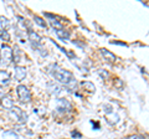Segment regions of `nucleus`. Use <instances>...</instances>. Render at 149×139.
Here are the masks:
<instances>
[{
	"label": "nucleus",
	"instance_id": "ddd939ff",
	"mask_svg": "<svg viewBox=\"0 0 149 139\" xmlns=\"http://www.w3.org/2000/svg\"><path fill=\"white\" fill-rule=\"evenodd\" d=\"M55 31H56V35H57L58 39H61V40H68V38H70V32L68 31L63 30V29H61V30H55Z\"/></svg>",
	"mask_w": 149,
	"mask_h": 139
},
{
	"label": "nucleus",
	"instance_id": "f03ea898",
	"mask_svg": "<svg viewBox=\"0 0 149 139\" xmlns=\"http://www.w3.org/2000/svg\"><path fill=\"white\" fill-rule=\"evenodd\" d=\"M16 93H17L19 99H20V102H22V103H29L31 101L30 91L27 90V87L24 85H19L16 87Z\"/></svg>",
	"mask_w": 149,
	"mask_h": 139
},
{
	"label": "nucleus",
	"instance_id": "f3484780",
	"mask_svg": "<svg viewBox=\"0 0 149 139\" xmlns=\"http://www.w3.org/2000/svg\"><path fill=\"white\" fill-rule=\"evenodd\" d=\"M34 20H35V22L39 26H41V27H46V21L42 19V17H40V16H35L34 17Z\"/></svg>",
	"mask_w": 149,
	"mask_h": 139
},
{
	"label": "nucleus",
	"instance_id": "5701e85b",
	"mask_svg": "<svg viewBox=\"0 0 149 139\" xmlns=\"http://www.w3.org/2000/svg\"><path fill=\"white\" fill-rule=\"evenodd\" d=\"M71 134H72V137H77V138H80V137H81V134H80V133H77V132H72Z\"/></svg>",
	"mask_w": 149,
	"mask_h": 139
},
{
	"label": "nucleus",
	"instance_id": "7ed1b4c3",
	"mask_svg": "<svg viewBox=\"0 0 149 139\" xmlns=\"http://www.w3.org/2000/svg\"><path fill=\"white\" fill-rule=\"evenodd\" d=\"M0 56H1V63H4L5 66L10 65L13 61V49L8 45L1 46V51H0Z\"/></svg>",
	"mask_w": 149,
	"mask_h": 139
},
{
	"label": "nucleus",
	"instance_id": "6e6552de",
	"mask_svg": "<svg viewBox=\"0 0 149 139\" xmlns=\"http://www.w3.org/2000/svg\"><path fill=\"white\" fill-rule=\"evenodd\" d=\"M47 90L52 96H57L60 93V91H61L60 86L57 85V83H55V82H49L47 83Z\"/></svg>",
	"mask_w": 149,
	"mask_h": 139
},
{
	"label": "nucleus",
	"instance_id": "1a4fd4ad",
	"mask_svg": "<svg viewBox=\"0 0 149 139\" xmlns=\"http://www.w3.org/2000/svg\"><path fill=\"white\" fill-rule=\"evenodd\" d=\"M10 83V75L6 71H0V86H8Z\"/></svg>",
	"mask_w": 149,
	"mask_h": 139
},
{
	"label": "nucleus",
	"instance_id": "aec40b11",
	"mask_svg": "<svg viewBox=\"0 0 149 139\" xmlns=\"http://www.w3.org/2000/svg\"><path fill=\"white\" fill-rule=\"evenodd\" d=\"M98 73L102 76V78H108V77H109V73L107 72L106 70H102V68H101V70H98Z\"/></svg>",
	"mask_w": 149,
	"mask_h": 139
},
{
	"label": "nucleus",
	"instance_id": "b1692460",
	"mask_svg": "<svg viewBox=\"0 0 149 139\" xmlns=\"http://www.w3.org/2000/svg\"><path fill=\"white\" fill-rule=\"evenodd\" d=\"M0 65H1V56H0Z\"/></svg>",
	"mask_w": 149,
	"mask_h": 139
},
{
	"label": "nucleus",
	"instance_id": "dca6fc26",
	"mask_svg": "<svg viewBox=\"0 0 149 139\" xmlns=\"http://www.w3.org/2000/svg\"><path fill=\"white\" fill-rule=\"evenodd\" d=\"M20 56H21V51L19 50L17 46H15V49L13 50V60H14V62H19Z\"/></svg>",
	"mask_w": 149,
	"mask_h": 139
},
{
	"label": "nucleus",
	"instance_id": "6ab92c4d",
	"mask_svg": "<svg viewBox=\"0 0 149 139\" xmlns=\"http://www.w3.org/2000/svg\"><path fill=\"white\" fill-rule=\"evenodd\" d=\"M51 25H52L56 30H61V29H63V27H62V24H60V22H58V21H56V20H52V21H51Z\"/></svg>",
	"mask_w": 149,
	"mask_h": 139
},
{
	"label": "nucleus",
	"instance_id": "f257e3e1",
	"mask_svg": "<svg viewBox=\"0 0 149 139\" xmlns=\"http://www.w3.org/2000/svg\"><path fill=\"white\" fill-rule=\"evenodd\" d=\"M50 73L52 75V77L55 78V80H57L58 82L63 83V85H66V83H68L70 81L74 78L72 72H70V71H67V70L60 67L58 65H51Z\"/></svg>",
	"mask_w": 149,
	"mask_h": 139
},
{
	"label": "nucleus",
	"instance_id": "9b49d317",
	"mask_svg": "<svg viewBox=\"0 0 149 139\" xmlns=\"http://www.w3.org/2000/svg\"><path fill=\"white\" fill-rule=\"evenodd\" d=\"M1 106L4 108H6V109H11L14 107V102L9 96H5V97H3L1 98Z\"/></svg>",
	"mask_w": 149,
	"mask_h": 139
},
{
	"label": "nucleus",
	"instance_id": "39448f33",
	"mask_svg": "<svg viewBox=\"0 0 149 139\" xmlns=\"http://www.w3.org/2000/svg\"><path fill=\"white\" fill-rule=\"evenodd\" d=\"M56 107H57V111H60V112H68V111L72 109V106L71 103L65 99V98H61L57 101V104H56Z\"/></svg>",
	"mask_w": 149,
	"mask_h": 139
},
{
	"label": "nucleus",
	"instance_id": "0eeeda50",
	"mask_svg": "<svg viewBox=\"0 0 149 139\" xmlns=\"http://www.w3.org/2000/svg\"><path fill=\"white\" fill-rule=\"evenodd\" d=\"M100 52L102 55V57H103L107 62H111V63H113L116 61V56H114V54H112L111 51H108L107 49H101L100 50Z\"/></svg>",
	"mask_w": 149,
	"mask_h": 139
},
{
	"label": "nucleus",
	"instance_id": "412c9836",
	"mask_svg": "<svg viewBox=\"0 0 149 139\" xmlns=\"http://www.w3.org/2000/svg\"><path fill=\"white\" fill-rule=\"evenodd\" d=\"M114 86L117 87V88H122V87H123V82H122V80L117 78V80H116V82H114Z\"/></svg>",
	"mask_w": 149,
	"mask_h": 139
},
{
	"label": "nucleus",
	"instance_id": "f8f14e48",
	"mask_svg": "<svg viewBox=\"0 0 149 139\" xmlns=\"http://www.w3.org/2000/svg\"><path fill=\"white\" fill-rule=\"evenodd\" d=\"M81 86L85 88V91L90 92V93H93V92L96 91L95 85H93L92 82H90V81H83V82H81Z\"/></svg>",
	"mask_w": 149,
	"mask_h": 139
},
{
	"label": "nucleus",
	"instance_id": "a211bd4d",
	"mask_svg": "<svg viewBox=\"0 0 149 139\" xmlns=\"http://www.w3.org/2000/svg\"><path fill=\"white\" fill-rule=\"evenodd\" d=\"M0 38H1L4 41H9L10 40V35H9V32L6 30H0Z\"/></svg>",
	"mask_w": 149,
	"mask_h": 139
},
{
	"label": "nucleus",
	"instance_id": "20e7f679",
	"mask_svg": "<svg viewBox=\"0 0 149 139\" xmlns=\"http://www.w3.org/2000/svg\"><path fill=\"white\" fill-rule=\"evenodd\" d=\"M10 117L13 119H15L19 123H25L27 119V114L19 107H13L10 111Z\"/></svg>",
	"mask_w": 149,
	"mask_h": 139
},
{
	"label": "nucleus",
	"instance_id": "4be33fe9",
	"mask_svg": "<svg viewBox=\"0 0 149 139\" xmlns=\"http://www.w3.org/2000/svg\"><path fill=\"white\" fill-rule=\"evenodd\" d=\"M125 139H143L142 136H130L128 138H125Z\"/></svg>",
	"mask_w": 149,
	"mask_h": 139
},
{
	"label": "nucleus",
	"instance_id": "9d476101",
	"mask_svg": "<svg viewBox=\"0 0 149 139\" xmlns=\"http://www.w3.org/2000/svg\"><path fill=\"white\" fill-rule=\"evenodd\" d=\"M29 40L31 41V44H40L41 42V36L39 34H36L35 31H29L27 32Z\"/></svg>",
	"mask_w": 149,
	"mask_h": 139
},
{
	"label": "nucleus",
	"instance_id": "2eb2a0df",
	"mask_svg": "<svg viewBox=\"0 0 149 139\" xmlns=\"http://www.w3.org/2000/svg\"><path fill=\"white\" fill-rule=\"evenodd\" d=\"M0 25H1L3 30H8L9 26H10V21L5 16H0Z\"/></svg>",
	"mask_w": 149,
	"mask_h": 139
},
{
	"label": "nucleus",
	"instance_id": "423d86ee",
	"mask_svg": "<svg viewBox=\"0 0 149 139\" xmlns=\"http://www.w3.org/2000/svg\"><path fill=\"white\" fill-rule=\"evenodd\" d=\"M14 73H15V78L17 81H22L26 77V68L24 66H15Z\"/></svg>",
	"mask_w": 149,
	"mask_h": 139
},
{
	"label": "nucleus",
	"instance_id": "4468645a",
	"mask_svg": "<svg viewBox=\"0 0 149 139\" xmlns=\"http://www.w3.org/2000/svg\"><path fill=\"white\" fill-rule=\"evenodd\" d=\"M65 87L70 91V92H73V91H76L77 90V81H76V78H73V80H71L68 83H66L65 85Z\"/></svg>",
	"mask_w": 149,
	"mask_h": 139
}]
</instances>
